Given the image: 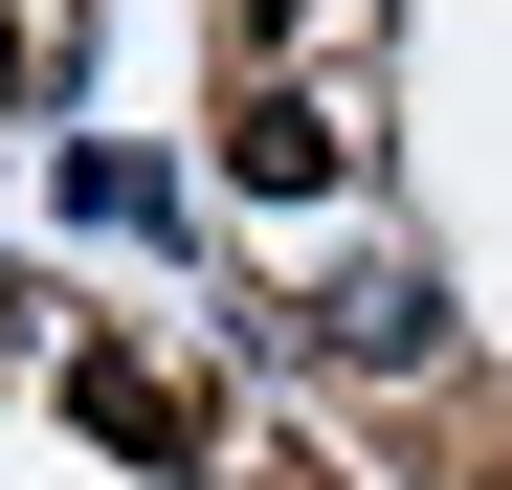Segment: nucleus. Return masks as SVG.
I'll list each match as a JSON object with an SVG mask.
<instances>
[{
  "label": "nucleus",
  "instance_id": "obj_1",
  "mask_svg": "<svg viewBox=\"0 0 512 490\" xmlns=\"http://www.w3.org/2000/svg\"><path fill=\"white\" fill-rule=\"evenodd\" d=\"M223 179L245 201H334V179H357V112H334V90H245L223 112Z\"/></svg>",
  "mask_w": 512,
  "mask_h": 490
},
{
  "label": "nucleus",
  "instance_id": "obj_2",
  "mask_svg": "<svg viewBox=\"0 0 512 490\" xmlns=\"http://www.w3.org/2000/svg\"><path fill=\"white\" fill-rule=\"evenodd\" d=\"M67 424L134 446V468H201V379H156V357H67Z\"/></svg>",
  "mask_w": 512,
  "mask_h": 490
},
{
  "label": "nucleus",
  "instance_id": "obj_3",
  "mask_svg": "<svg viewBox=\"0 0 512 490\" xmlns=\"http://www.w3.org/2000/svg\"><path fill=\"white\" fill-rule=\"evenodd\" d=\"M312 357H357V379H401V357H446V290H423V268H357V290L312 312Z\"/></svg>",
  "mask_w": 512,
  "mask_h": 490
},
{
  "label": "nucleus",
  "instance_id": "obj_4",
  "mask_svg": "<svg viewBox=\"0 0 512 490\" xmlns=\"http://www.w3.org/2000/svg\"><path fill=\"white\" fill-rule=\"evenodd\" d=\"M67 223H134V245H156V223H179V179H156V156H112V134H90V156H67Z\"/></svg>",
  "mask_w": 512,
  "mask_h": 490
}]
</instances>
